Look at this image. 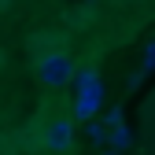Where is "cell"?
Segmentation results:
<instances>
[{
    "label": "cell",
    "instance_id": "cell-4",
    "mask_svg": "<svg viewBox=\"0 0 155 155\" xmlns=\"http://www.w3.org/2000/svg\"><path fill=\"white\" fill-rule=\"evenodd\" d=\"M107 148H111V151H122V148H129V133H126V122L111 129V140H107Z\"/></svg>",
    "mask_w": 155,
    "mask_h": 155
},
{
    "label": "cell",
    "instance_id": "cell-1",
    "mask_svg": "<svg viewBox=\"0 0 155 155\" xmlns=\"http://www.w3.org/2000/svg\"><path fill=\"white\" fill-rule=\"evenodd\" d=\"M74 85H78L74 114H78V118H92L96 107H100V100H104V85H100V78H96V70H78L74 74Z\"/></svg>",
    "mask_w": 155,
    "mask_h": 155
},
{
    "label": "cell",
    "instance_id": "cell-6",
    "mask_svg": "<svg viewBox=\"0 0 155 155\" xmlns=\"http://www.w3.org/2000/svg\"><path fill=\"white\" fill-rule=\"evenodd\" d=\"M126 118H122V107H114L111 114H107V129H114V126H122Z\"/></svg>",
    "mask_w": 155,
    "mask_h": 155
},
{
    "label": "cell",
    "instance_id": "cell-3",
    "mask_svg": "<svg viewBox=\"0 0 155 155\" xmlns=\"http://www.w3.org/2000/svg\"><path fill=\"white\" fill-rule=\"evenodd\" d=\"M48 151H67L70 148V118H55L48 126V137H45Z\"/></svg>",
    "mask_w": 155,
    "mask_h": 155
},
{
    "label": "cell",
    "instance_id": "cell-5",
    "mask_svg": "<svg viewBox=\"0 0 155 155\" xmlns=\"http://www.w3.org/2000/svg\"><path fill=\"white\" fill-rule=\"evenodd\" d=\"M107 133H111L107 122H104V126H100V122H89V140H92V144H100V148H104V144H107Z\"/></svg>",
    "mask_w": 155,
    "mask_h": 155
},
{
    "label": "cell",
    "instance_id": "cell-2",
    "mask_svg": "<svg viewBox=\"0 0 155 155\" xmlns=\"http://www.w3.org/2000/svg\"><path fill=\"white\" fill-rule=\"evenodd\" d=\"M37 81L48 85V89H63V85L74 81V63L67 59L63 52L41 55V59H37Z\"/></svg>",
    "mask_w": 155,
    "mask_h": 155
}]
</instances>
